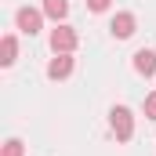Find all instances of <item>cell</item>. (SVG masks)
Segmentation results:
<instances>
[{
    "label": "cell",
    "instance_id": "1",
    "mask_svg": "<svg viewBox=\"0 0 156 156\" xmlns=\"http://www.w3.org/2000/svg\"><path fill=\"white\" fill-rule=\"evenodd\" d=\"M76 44H80V37H76V29H73V26L58 22V26L51 29V51H55V55H73V51H76Z\"/></svg>",
    "mask_w": 156,
    "mask_h": 156
},
{
    "label": "cell",
    "instance_id": "2",
    "mask_svg": "<svg viewBox=\"0 0 156 156\" xmlns=\"http://www.w3.org/2000/svg\"><path fill=\"white\" fill-rule=\"evenodd\" d=\"M109 127H113L116 142H131V134H134V116H131V109H127V105H113Z\"/></svg>",
    "mask_w": 156,
    "mask_h": 156
},
{
    "label": "cell",
    "instance_id": "3",
    "mask_svg": "<svg viewBox=\"0 0 156 156\" xmlns=\"http://www.w3.org/2000/svg\"><path fill=\"white\" fill-rule=\"evenodd\" d=\"M15 22H18V29L26 37H33V33H40V26H44V11H37V7H18Z\"/></svg>",
    "mask_w": 156,
    "mask_h": 156
},
{
    "label": "cell",
    "instance_id": "4",
    "mask_svg": "<svg viewBox=\"0 0 156 156\" xmlns=\"http://www.w3.org/2000/svg\"><path fill=\"white\" fill-rule=\"evenodd\" d=\"M134 73L138 76H156V51H149V47H142V51H134Z\"/></svg>",
    "mask_w": 156,
    "mask_h": 156
},
{
    "label": "cell",
    "instance_id": "5",
    "mask_svg": "<svg viewBox=\"0 0 156 156\" xmlns=\"http://www.w3.org/2000/svg\"><path fill=\"white\" fill-rule=\"evenodd\" d=\"M134 26H138V18H134L131 11H120L116 18H113L109 29H113V37H116V40H127V37H134Z\"/></svg>",
    "mask_w": 156,
    "mask_h": 156
},
{
    "label": "cell",
    "instance_id": "6",
    "mask_svg": "<svg viewBox=\"0 0 156 156\" xmlns=\"http://www.w3.org/2000/svg\"><path fill=\"white\" fill-rule=\"evenodd\" d=\"M69 73H73V58H69V55H55V58L47 62V76L51 80H66Z\"/></svg>",
    "mask_w": 156,
    "mask_h": 156
},
{
    "label": "cell",
    "instance_id": "7",
    "mask_svg": "<svg viewBox=\"0 0 156 156\" xmlns=\"http://www.w3.org/2000/svg\"><path fill=\"white\" fill-rule=\"evenodd\" d=\"M15 58H18V40L7 33L0 40V66H15Z\"/></svg>",
    "mask_w": 156,
    "mask_h": 156
},
{
    "label": "cell",
    "instance_id": "8",
    "mask_svg": "<svg viewBox=\"0 0 156 156\" xmlns=\"http://www.w3.org/2000/svg\"><path fill=\"white\" fill-rule=\"evenodd\" d=\"M44 15L55 18V22H62L69 15V0H44Z\"/></svg>",
    "mask_w": 156,
    "mask_h": 156
},
{
    "label": "cell",
    "instance_id": "9",
    "mask_svg": "<svg viewBox=\"0 0 156 156\" xmlns=\"http://www.w3.org/2000/svg\"><path fill=\"white\" fill-rule=\"evenodd\" d=\"M22 153H26V145H22L18 138H7V142H4V153H0V156H22Z\"/></svg>",
    "mask_w": 156,
    "mask_h": 156
},
{
    "label": "cell",
    "instance_id": "10",
    "mask_svg": "<svg viewBox=\"0 0 156 156\" xmlns=\"http://www.w3.org/2000/svg\"><path fill=\"white\" fill-rule=\"evenodd\" d=\"M145 116L156 120V91H153V94H145Z\"/></svg>",
    "mask_w": 156,
    "mask_h": 156
},
{
    "label": "cell",
    "instance_id": "11",
    "mask_svg": "<svg viewBox=\"0 0 156 156\" xmlns=\"http://www.w3.org/2000/svg\"><path fill=\"white\" fill-rule=\"evenodd\" d=\"M109 4H113V0H87L91 11H109Z\"/></svg>",
    "mask_w": 156,
    "mask_h": 156
}]
</instances>
